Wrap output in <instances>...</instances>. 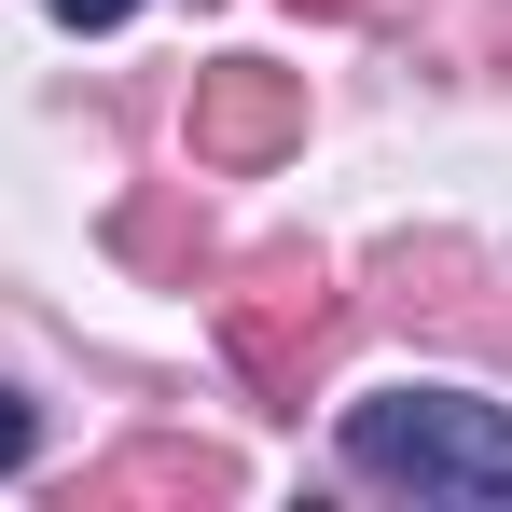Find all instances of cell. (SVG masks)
I'll return each instance as SVG.
<instances>
[{"instance_id":"obj_1","label":"cell","mask_w":512,"mask_h":512,"mask_svg":"<svg viewBox=\"0 0 512 512\" xmlns=\"http://www.w3.org/2000/svg\"><path fill=\"white\" fill-rule=\"evenodd\" d=\"M346 471L416 485V499H512V416L457 388H374V402H346Z\"/></svg>"},{"instance_id":"obj_2","label":"cell","mask_w":512,"mask_h":512,"mask_svg":"<svg viewBox=\"0 0 512 512\" xmlns=\"http://www.w3.org/2000/svg\"><path fill=\"white\" fill-rule=\"evenodd\" d=\"M319 346H333V263H319V250H263V263H236V291H222V360L250 374L277 416L305 402Z\"/></svg>"},{"instance_id":"obj_3","label":"cell","mask_w":512,"mask_h":512,"mask_svg":"<svg viewBox=\"0 0 512 512\" xmlns=\"http://www.w3.org/2000/svg\"><path fill=\"white\" fill-rule=\"evenodd\" d=\"M180 139H194V167H222V180L277 167V153L305 139V70H263V56H208V70H194V111H180Z\"/></svg>"},{"instance_id":"obj_4","label":"cell","mask_w":512,"mask_h":512,"mask_svg":"<svg viewBox=\"0 0 512 512\" xmlns=\"http://www.w3.org/2000/svg\"><path fill=\"white\" fill-rule=\"evenodd\" d=\"M194 499H236L222 443H125V457L84 471V512H194Z\"/></svg>"},{"instance_id":"obj_5","label":"cell","mask_w":512,"mask_h":512,"mask_svg":"<svg viewBox=\"0 0 512 512\" xmlns=\"http://www.w3.org/2000/svg\"><path fill=\"white\" fill-rule=\"evenodd\" d=\"M388 319L402 333H485V263L457 236H402L388 250Z\"/></svg>"},{"instance_id":"obj_6","label":"cell","mask_w":512,"mask_h":512,"mask_svg":"<svg viewBox=\"0 0 512 512\" xmlns=\"http://www.w3.org/2000/svg\"><path fill=\"white\" fill-rule=\"evenodd\" d=\"M111 250L139 263V277H167V291H194V277L222 263V236H208V208L167 180V194H125V208H111Z\"/></svg>"},{"instance_id":"obj_7","label":"cell","mask_w":512,"mask_h":512,"mask_svg":"<svg viewBox=\"0 0 512 512\" xmlns=\"http://www.w3.org/2000/svg\"><path fill=\"white\" fill-rule=\"evenodd\" d=\"M0 471H28V402L0 388Z\"/></svg>"},{"instance_id":"obj_8","label":"cell","mask_w":512,"mask_h":512,"mask_svg":"<svg viewBox=\"0 0 512 512\" xmlns=\"http://www.w3.org/2000/svg\"><path fill=\"white\" fill-rule=\"evenodd\" d=\"M56 14H70V28H111V14H139V0H56Z\"/></svg>"},{"instance_id":"obj_9","label":"cell","mask_w":512,"mask_h":512,"mask_svg":"<svg viewBox=\"0 0 512 512\" xmlns=\"http://www.w3.org/2000/svg\"><path fill=\"white\" fill-rule=\"evenodd\" d=\"M291 14H360V0H291Z\"/></svg>"}]
</instances>
